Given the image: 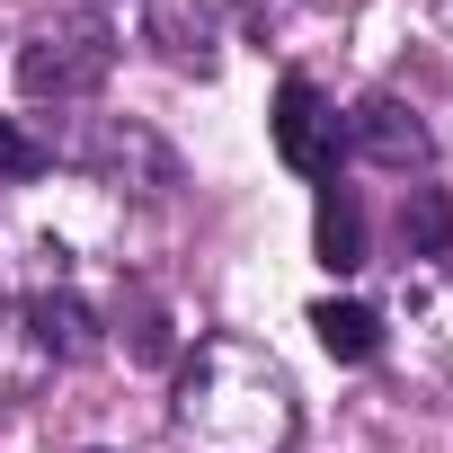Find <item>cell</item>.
<instances>
[{"label": "cell", "mask_w": 453, "mask_h": 453, "mask_svg": "<svg viewBox=\"0 0 453 453\" xmlns=\"http://www.w3.org/2000/svg\"><path fill=\"white\" fill-rule=\"evenodd\" d=\"M267 142H276V160H285V169H303V178H338V160H347V116H338V107L294 72V81L276 89Z\"/></svg>", "instance_id": "obj_2"}, {"label": "cell", "mask_w": 453, "mask_h": 453, "mask_svg": "<svg viewBox=\"0 0 453 453\" xmlns=\"http://www.w3.org/2000/svg\"><path fill=\"white\" fill-rule=\"evenodd\" d=\"M27 347L54 356V365H89V356L107 347V329H98V311H89L72 285H45V294L27 303Z\"/></svg>", "instance_id": "obj_4"}, {"label": "cell", "mask_w": 453, "mask_h": 453, "mask_svg": "<svg viewBox=\"0 0 453 453\" xmlns=\"http://www.w3.org/2000/svg\"><path fill=\"white\" fill-rule=\"evenodd\" d=\"M347 151H365V160H382V169H426V125L400 107V98H365L356 116H347Z\"/></svg>", "instance_id": "obj_5"}, {"label": "cell", "mask_w": 453, "mask_h": 453, "mask_svg": "<svg viewBox=\"0 0 453 453\" xmlns=\"http://www.w3.org/2000/svg\"><path fill=\"white\" fill-rule=\"evenodd\" d=\"M72 160L98 169L107 187H134V196H169V187H178V151H169L151 125H98V134L72 142Z\"/></svg>", "instance_id": "obj_3"}, {"label": "cell", "mask_w": 453, "mask_h": 453, "mask_svg": "<svg viewBox=\"0 0 453 453\" xmlns=\"http://www.w3.org/2000/svg\"><path fill=\"white\" fill-rule=\"evenodd\" d=\"M107 72H116V27L98 10H54L19 45V89L27 98H89Z\"/></svg>", "instance_id": "obj_1"}, {"label": "cell", "mask_w": 453, "mask_h": 453, "mask_svg": "<svg viewBox=\"0 0 453 453\" xmlns=\"http://www.w3.org/2000/svg\"><path fill=\"white\" fill-rule=\"evenodd\" d=\"M89 453H107V444H89Z\"/></svg>", "instance_id": "obj_13"}, {"label": "cell", "mask_w": 453, "mask_h": 453, "mask_svg": "<svg viewBox=\"0 0 453 453\" xmlns=\"http://www.w3.org/2000/svg\"><path fill=\"white\" fill-rule=\"evenodd\" d=\"M311 329H320V347L338 365H365L382 347V311H365V303H311Z\"/></svg>", "instance_id": "obj_8"}, {"label": "cell", "mask_w": 453, "mask_h": 453, "mask_svg": "<svg viewBox=\"0 0 453 453\" xmlns=\"http://www.w3.org/2000/svg\"><path fill=\"white\" fill-rule=\"evenodd\" d=\"M125 347H134V365H169V311L160 303H134V320H125Z\"/></svg>", "instance_id": "obj_11"}, {"label": "cell", "mask_w": 453, "mask_h": 453, "mask_svg": "<svg viewBox=\"0 0 453 453\" xmlns=\"http://www.w3.org/2000/svg\"><path fill=\"white\" fill-rule=\"evenodd\" d=\"M311 250L329 276H356L365 267V204L347 187H320V213H311Z\"/></svg>", "instance_id": "obj_7"}, {"label": "cell", "mask_w": 453, "mask_h": 453, "mask_svg": "<svg viewBox=\"0 0 453 453\" xmlns=\"http://www.w3.org/2000/svg\"><path fill=\"white\" fill-rule=\"evenodd\" d=\"M54 169V142H36L27 125H10L0 116V187H19V178H45Z\"/></svg>", "instance_id": "obj_10"}, {"label": "cell", "mask_w": 453, "mask_h": 453, "mask_svg": "<svg viewBox=\"0 0 453 453\" xmlns=\"http://www.w3.org/2000/svg\"><path fill=\"white\" fill-rule=\"evenodd\" d=\"M19 391V373H10V320H0V400Z\"/></svg>", "instance_id": "obj_12"}, {"label": "cell", "mask_w": 453, "mask_h": 453, "mask_svg": "<svg viewBox=\"0 0 453 453\" xmlns=\"http://www.w3.org/2000/svg\"><path fill=\"white\" fill-rule=\"evenodd\" d=\"M151 45L178 72H213V0H151Z\"/></svg>", "instance_id": "obj_6"}, {"label": "cell", "mask_w": 453, "mask_h": 453, "mask_svg": "<svg viewBox=\"0 0 453 453\" xmlns=\"http://www.w3.org/2000/svg\"><path fill=\"white\" fill-rule=\"evenodd\" d=\"M400 232H409V258H444V250H453V204H444V187H409Z\"/></svg>", "instance_id": "obj_9"}]
</instances>
